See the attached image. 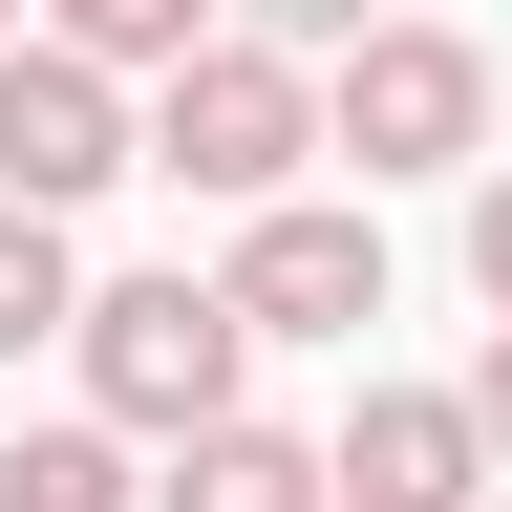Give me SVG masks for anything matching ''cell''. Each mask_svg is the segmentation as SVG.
I'll list each match as a JSON object with an SVG mask.
<instances>
[{
	"mask_svg": "<svg viewBox=\"0 0 512 512\" xmlns=\"http://www.w3.org/2000/svg\"><path fill=\"white\" fill-rule=\"evenodd\" d=\"M320 150H342V107H320V43H278V22H214L192 64H150V171H171V192H214V214L299 192Z\"/></svg>",
	"mask_w": 512,
	"mask_h": 512,
	"instance_id": "cell-1",
	"label": "cell"
},
{
	"mask_svg": "<svg viewBox=\"0 0 512 512\" xmlns=\"http://www.w3.org/2000/svg\"><path fill=\"white\" fill-rule=\"evenodd\" d=\"M64 363H86V406H128V427H214V406H256V299L235 278H86V320H64Z\"/></svg>",
	"mask_w": 512,
	"mask_h": 512,
	"instance_id": "cell-2",
	"label": "cell"
},
{
	"mask_svg": "<svg viewBox=\"0 0 512 512\" xmlns=\"http://www.w3.org/2000/svg\"><path fill=\"white\" fill-rule=\"evenodd\" d=\"M320 107H342V171H491V43L470 22H363L320 64Z\"/></svg>",
	"mask_w": 512,
	"mask_h": 512,
	"instance_id": "cell-3",
	"label": "cell"
},
{
	"mask_svg": "<svg viewBox=\"0 0 512 512\" xmlns=\"http://www.w3.org/2000/svg\"><path fill=\"white\" fill-rule=\"evenodd\" d=\"M107 171H150V107H128V64H86L64 22H22V43H0V192L86 214Z\"/></svg>",
	"mask_w": 512,
	"mask_h": 512,
	"instance_id": "cell-4",
	"label": "cell"
},
{
	"mask_svg": "<svg viewBox=\"0 0 512 512\" xmlns=\"http://www.w3.org/2000/svg\"><path fill=\"white\" fill-rule=\"evenodd\" d=\"M214 278L256 299V342H363V320H384V214H342V192H256Z\"/></svg>",
	"mask_w": 512,
	"mask_h": 512,
	"instance_id": "cell-5",
	"label": "cell"
},
{
	"mask_svg": "<svg viewBox=\"0 0 512 512\" xmlns=\"http://www.w3.org/2000/svg\"><path fill=\"white\" fill-rule=\"evenodd\" d=\"M320 448H342V512H491L512 491V448H491L470 384H363Z\"/></svg>",
	"mask_w": 512,
	"mask_h": 512,
	"instance_id": "cell-6",
	"label": "cell"
},
{
	"mask_svg": "<svg viewBox=\"0 0 512 512\" xmlns=\"http://www.w3.org/2000/svg\"><path fill=\"white\" fill-rule=\"evenodd\" d=\"M150 512H342V448H299V427H256V406H214V427H171V470H150Z\"/></svg>",
	"mask_w": 512,
	"mask_h": 512,
	"instance_id": "cell-7",
	"label": "cell"
},
{
	"mask_svg": "<svg viewBox=\"0 0 512 512\" xmlns=\"http://www.w3.org/2000/svg\"><path fill=\"white\" fill-rule=\"evenodd\" d=\"M128 406H64V427H0V512H150V470H128Z\"/></svg>",
	"mask_w": 512,
	"mask_h": 512,
	"instance_id": "cell-8",
	"label": "cell"
},
{
	"mask_svg": "<svg viewBox=\"0 0 512 512\" xmlns=\"http://www.w3.org/2000/svg\"><path fill=\"white\" fill-rule=\"evenodd\" d=\"M64 320H86V256H64V214H43V192H0V363H22V342H64Z\"/></svg>",
	"mask_w": 512,
	"mask_h": 512,
	"instance_id": "cell-9",
	"label": "cell"
},
{
	"mask_svg": "<svg viewBox=\"0 0 512 512\" xmlns=\"http://www.w3.org/2000/svg\"><path fill=\"white\" fill-rule=\"evenodd\" d=\"M43 22L86 43V64H128V86H150V64H192V43L235 22V0H43Z\"/></svg>",
	"mask_w": 512,
	"mask_h": 512,
	"instance_id": "cell-10",
	"label": "cell"
},
{
	"mask_svg": "<svg viewBox=\"0 0 512 512\" xmlns=\"http://www.w3.org/2000/svg\"><path fill=\"white\" fill-rule=\"evenodd\" d=\"M470 299H491V320H512V150H491V171H470Z\"/></svg>",
	"mask_w": 512,
	"mask_h": 512,
	"instance_id": "cell-11",
	"label": "cell"
},
{
	"mask_svg": "<svg viewBox=\"0 0 512 512\" xmlns=\"http://www.w3.org/2000/svg\"><path fill=\"white\" fill-rule=\"evenodd\" d=\"M235 22H278V43H320V64H342V43L384 22V0H235Z\"/></svg>",
	"mask_w": 512,
	"mask_h": 512,
	"instance_id": "cell-12",
	"label": "cell"
},
{
	"mask_svg": "<svg viewBox=\"0 0 512 512\" xmlns=\"http://www.w3.org/2000/svg\"><path fill=\"white\" fill-rule=\"evenodd\" d=\"M470 406H491V448H512V320H491V363H470Z\"/></svg>",
	"mask_w": 512,
	"mask_h": 512,
	"instance_id": "cell-13",
	"label": "cell"
},
{
	"mask_svg": "<svg viewBox=\"0 0 512 512\" xmlns=\"http://www.w3.org/2000/svg\"><path fill=\"white\" fill-rule=\"evenodd\" d=\"M0 43H22V0H0Z\"/></svg>",
	"mask_w": 512,
	"mask_h": 512,
	"instance_id": "cell-14",
	"label": "cell"
}]
</instances>
